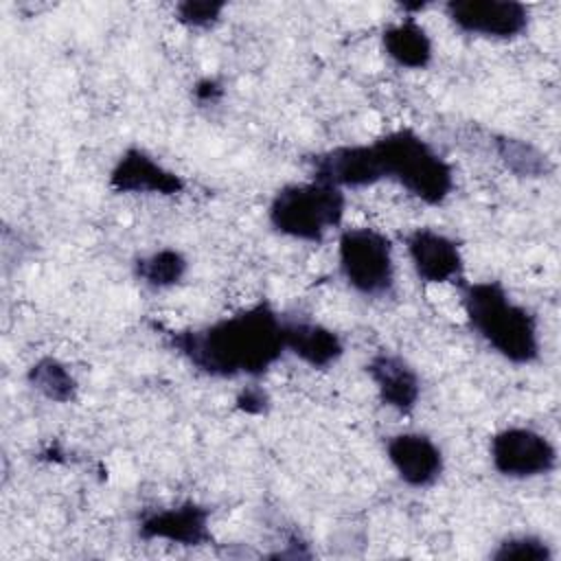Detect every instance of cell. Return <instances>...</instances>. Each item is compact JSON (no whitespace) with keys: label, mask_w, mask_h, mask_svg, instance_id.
Returning a JSON list of instances; mask_svg holds the SVG:
<instances>
[{"label":"cell","mask_w":561,"mask_h":561,"mask_svg":"<svg viewBox=\"0 0 561 561\" xmlns=\"http://www.w3.org/2000/svg\"><path fill=\"white\" fill-rule=\"evenodd\" d=\"M167 344L204 375L261 377L285 353V320L256 302L199 329L167 331Z\"/></svg>","instance_id":"1"},{"label":"cell","mask_w":561,"mask_h":561,"mask_svg":"<svg viewBox=\"0 0 561 561\" xmlns=\"http://www.w3.org/2000/svg\"><path fill=\"white\" fill-rule=\"evenodd\" d=\"M460 302L471 331L506 362L533 364L539 359L537 318L524 305L515 302L502 283H460Z\"/></svg>","instance_id":"2"},{"label":"cell","mask_w":561,"mask_h":561,"mask_svg":"<svg viewBox=\"0 0 561 561\" xmlns=\"http://www.w3.org/2000/svg\"><path fill=\"white\" fill-rule=\"evenodd\" d=\"M386 180H394L408 195L423 204H443L454 191L451 164L412 129H397L377 138Z\"/></svg>","instance_id":"3"},{"label":"cell","mask_w":561,"mask_h":561,"mask_svg":"<svg viewBox=\"0 0 561 561\" xmlns=\"http://www.w3.org/2000/svg\"><path fill=\"white\" fill-rule=\"evenodd\" d=\"M346 195L342 188L309 180L278 188L267 206L270 226L289 239L320 243L344 221Z\"/></svg>","instance_id":"4"},{"label":"cell","mask_w":561,"mask_h":561,"mask_svg":"<svg viewBox=\"0 0 561 561\" xmlns=\"http://www.w3.org/2000/svg\"><path fill=\"white\" fill-rule=\"evenodd\" d=\"M337 265L346 285L368 298L394 289V248L375 228H346L337 239Z\"/></svg>","instance_id":"5"},{"label":"cell","mask_w":561,"mask_h":561,"mask_svg":"<svg viewBox=\"0 0 561 561\" xmlns=\"http://www.w3.org/2000/svg\"><path fill=\"white\" fill-rule=\"evenodd\" d=\"M491 465L504 478L528 480L557 469V447L533 427H504L491 436Z\"/></svg>","instance_id":"6"},{"label":"cell","mask_w":561,"mask_h":561,"mask_svg":"<svg viewBox=\"0 0 561 561\" xmlns=\"http://www.w3.org/2000/svg\"><path fill=\"white\" fill-rule=\"evenodd\" d=\"M447 20L467 35L513 39L528 28V7L515 0H451Z\"/></svg>","instance_id":"7"},{"label":"cell","mask_w":561,"mask_h":561,"mask_svg":"<svg viewBox=\"0 0 561 561\" xmlns=\"http://www.w3.org/2000/svg\"><path fill=\"white\" fill-rule=\"evenodd\" d=\"M311 180L331 184L335 188H366L375 186L383 175L381 158L375 145H340L309 158Z\"/></svg>","instance_id":"8"},{"label":"cell","mask_w":561,"mask_h":561,"mask_svg":"<svg viewBox=\"0 0 561 561\" xmlns=\"http://www.w3.org/2000/svg\"><path fill=\"white\" fill-rule=\"evenodd\" d=\"M184 180L140 147H127L110 171V188L127 195H180Z\"/></svg>","instance_id":"9"},{"label":"cell","mask_w":561,"mask_h":561,"mask_svg":"<svg viewBox=\"0 0 561 561\" xmlns=\"http://www.w3.org/2000/svg\"><path fill=\"white\" fill-rule=\"evenodd\" d=\"M145 541H169L178 546H204L210 541V508L186 500L167 508L149 511L138 522Z\"/></svg>","instance_id":"10"},{"label":"cell","mask_w":561,"mask_h":561,"mask_svg":"<svg viewBox=\"0 0 561 561\" xmlns=\"http://www.w3.org/2000/svg\"><path fill=\"white\" fill-rule=\"evenodd\" d=\"M405 252L423 283L443 285L462 280L460 245L432 228H416L405 237Z\"/></svg>","instance_id":"11"},{"label":"cell","mask_w":561,"mask_h":561,"mask_svg":"<svg viewBox=\"0 0 561 561\" xmlns=\"http://www.w3.org/2000/svg\"><path fill=\"white\" fill-rule=\"evenodd\" d=\"M386 458L397 476L414 489L434 484L443 473L440 447L421 432H401L388 438Z\"/></svg>","instance_id":"12"},{"label":"cell","mask_w":561,"mask_h":561,"mask_svg":"<svg viewBox=\"0 0 561 561\" xmlns=\"http://www.w3.org/2000/svg\"><path fill=\"white\" fill-rule=\"evenodd\" d=\"M366 373L375 383L377 397L383 405L399 414H410L421 397V381L416 370L394 353H377L366 364Z\"/></svg>","instance_id":"13"},{"label":"cell","mask_w":561,"mask_h":561,"mask_svg":"<svg viewBox=\"0 0 561 561\" xmlns=\"http://www.w3.org/2000/svg\"><path fill=\"white\" fill-rule=\"evenodd\" d=\"M285 351L296 355L302 364L324 370L342 357L344 344L333 329L320 322L285 320Z\"/></svg>","instance_id":"14"},{"label":"cell","mask_w":561,"mask_h":561,"mask_svg":"<svg viewBox=\"0 0 561 561\" xmlns=\"http://www.w3.org/2000/svg\"><path fill=\"white\" fill-rule=\"evenodd\" d=\"M381 48L388 59L408 70H423L434 57L432 37L414 18H403L401 22L386 26L381 33Z\"/></svg>","instance_id":"15"},{"label":"cell","mask_w":561,"mask_h":561,"mask_svg":"<svg viewBox=\"0 0 561 561\" xmlns=\"http://www.w3.org/2000/svg\"><path fill=\"white\" fill-rule=\"evenodd\" d=\"M26 381L33 390L55 403H70L77 397V379L70 368L57 357H39L26 373Z\"/></svg>","instance_id":"16"},{"label":"cell","mask_w":561,"mask_h":561,"mask_svg":"<svg viewBox=\"0 0 561 561\" xmlns=\"http://www.w3.org/2000/svg\"><path fill=\"white\" fill-rule=\"evenodd\" d=\"M495 151L504 167L519 178H546L552 171L550 158L528 140L513 136H497Z\"/></svg>","instance_id":"17"},{"label":"cell","mask_w":561,"mask_h":561,"mask_svg":"<svg viewBox=\"0 0 561 561\" xmlns=\"http://www.w3.org/2000/svg\"><path fill=\"white\" fill-rule=\"evenodd\" d=\"M134 270L145 285L153 289H167L178 285L184 278L188 270V261L175 248H160L147 256H140L134 263Z\"/></svg>","instance_id":"18"},{"label":"cell","mask_w":561,"mask_h":561,"mask_svg":"<svg viewBox=\"0 0 561 561\" xmlns=\"http://www.w3.org/2000/svg\"><path fill=\"white\" fill-rule=\"evenodd\" d=\"M491 557L497 561H550L552 550L539 537L515 535V537L500 541Z\"/></svg>","instance_id":"19"},{"label":"cell","mask_w":561,"mask_h":561,"mask_svg":"<svg viewBox=\"0 0 561 561\" xmlns=\"http://www.w3.org/2000/svg\"><path fill=\"white\" fill-rule=\"evenodd\" d=\"M226 2L213 0H186L175 7V20L188 28H210L219 22Z\"/></svg>","instance_id":"20"},{"label":"cell","mask_w":561,"mask_h":561,"mask_svg":"<svg viewBox=\"0 0 561 561\" xmlns=\"http://www.w3.org/2000/svg\"><path fill=\"white\" fill-rule=\"evenodd\" d=\"M267 405H270V397L259 386H245L237 394V408L245 414H263L267 410Z\"/></svg>","instance_id":"21"},{"label":"cell","mask_w":561,"mask_h":561,"mask_svg":"<svg viewBox=\"0 0 561 561\" xmlns=\"http://www.w3.org/2000/svg\"><path fill=\"white\" fill-rule=\"evenodd\" d=\"M224 94V88H221V83L217 81V79H210V77H206V79H199L197 83H195V96L199 99V101H204V103H215L219 96Z\"/></svg>","instance_id":"22"}]
</instances>
